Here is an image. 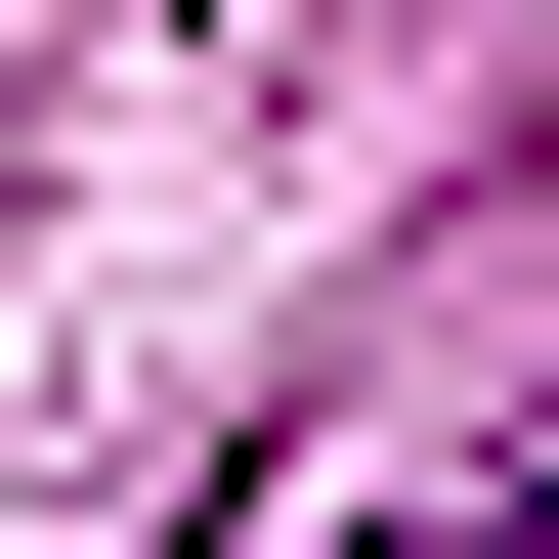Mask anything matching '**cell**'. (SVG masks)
Wrapping results in <instances>:
<instances>
[{
  "label": "cell",
  "mask_w": 559,
  "mask_h": 559,
  "mask_svg": "<svg viewBox=\"0 0 559 559\" xmlns=\"http://www.w3.org/2000/svg\"><path fill=\"white\" fill-rule=\"evenodd\" d=\"M430 559H516V516H430Z\"/></svg>",
  "instance_id": "6da1fadb"
}]
</instances>
